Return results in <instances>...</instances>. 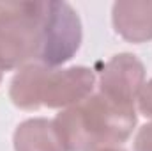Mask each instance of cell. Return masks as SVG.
Masks as SVG:
<instances>
[{
	"label": "cell",
	"instance_id": "1",
	"mask_svg": "<svg viewBox=\"0 0 152 151\" xmlns=\"http://www.w3.org/2000/svg\"><path fill=\"white\" fill-rule=\"evenodd\" d=\"M67 151H96L124 144L136 126V107H122L92 93L53 119Z\"/></svg>",
	"mask_w": 152,
	"mask_h": 151
},
{
	"label": "cell",
	"instance_id": "2",
	"mask_svg": "<svg viewBox=\"0 0 152 151\" xmlns=\"http://www.w3.org/2000/svg\"><path fill=\"white\" fill-rule=\"evenodd\" d=\"M96 87V73L87 66H23L11 80L9 98L21 110L69 109L87 100Z\"/></svg>",
	"mask_w": 152,
	"mask_h": 151
},
{
	"label": "cell",
	"instance_id": "3",
	"mask_svg": "<svg viewBox=\"0 0 152 151\" xmlns=\"http://www.w3.org/2000/svg\"><path fill=\"white\" fill-rule=\"evenodd\" d=\"M44 2H0V70H21L39 61Z\"/></svg>",
	"mask_w": 152,
	"mask_h": 151
},
{
	"label": "cell",
	"instance_id": "4",
	"mask_svg": "<svg viewBox=\"0 0 152 151\" xmlns=\"http://www.w3.org/2000/svg\"><path fill=\"white\" fill-rule=\"evenodd\" d=\"M81 20L67 2H44L42 44L37 64L58 68L69 62L81 46Z\"/></svg>",
	"mask_w": 152,
	"mask_h": 151
},
{
	"label": "cell",
	"instance_id": "5",
	"mask_svg": "<svg viewBox=\"0 0 152 151\" xmlns=\"http://www.w3.org/2000/svg\"><path fill=\"white\" fill-rule=\"evenodd\" d=\"M145 85V66L133 53H117L99 71L97 93L122 107H134Z\"/></svg>",
	"mask_w": 152,
	"mask_h": 151
},
{
	"label": "cell",
	"instance_id": "6",
	"mask_svg": "<svg viewBox=\"0 0 152 151\" xmlns=\"http://www.w3.org/2000/svg\"><path fill=\"white\" fill-rule=\"evenodd\" d=\"M115 32L129 43L152 41V0H120L112 9Z\"/></svg>",
	"mask_w": 152,
	"mask_h": 151
},
{
	"label": "cell",
	"instance_id": "7",
	"mask_svg": "<svg viewBox=\"0 0 152 151\" xmlns=\"http://www.w3.org/2000/svg\"><path fill=\"white\" fill-rule=\"evenodd\" d=\"M14 151H67L53 119L32 117L18 124L12 135Z\"/></svg>",
	"mask_w": 152,
	"mask_h": 151
},
{
	"label": "cell",
	"instance_id": "8",
	"mask_svg": "<svg viewBox=\"0 0 152 151\" xmlns=\"http://www.w3.org/2000/svg\"><path fill=\"white\" fill-rule=\"evenodd\" d=\"M134 151H152V123L143 124L134 137Z\"/></svg>",
	"mask_w": 152,
	"mask_h": 151
},
{
	"label": "cell",
	"instance_id": "9",
	"mask_svg": "<svg viewBox=\"0 0 152 151\" xmlns=\"http://www.w3.org/2000/svg\"><path fill=\"white\" fill-rule=\"evenodd\" d=\"M138 110L145 117L152 119V78L145 82L140 96H138Z\"/></svg>",
	"mask_w": 152,
	"mask_h": 151
},
{
	"label": "cell",
	"instance_id": "10",
	"mask_svg": "<svg viewBox=\"0 0 152 151\" xmlns=\"http://www.w3.org/2000/svg\"><path fill=\"white\" fill-rule=\"evenodd\" d=\"M96 151H126V150H122V148L115 146V148H103V150H96Z\"/></svg>",
	"mask_w": 152,
	"mask_h": 151
},
{
	"label": "cell",
	"instance_id": "11",
	"mask_svg": "<svg viewBox=\"0 0 152 151\" xmlns=\"http://www.w3.org/2000/svg\"><path fill=\"white\" fill-rule=\"evenodd\" d=\"M2 76H4V71H2V70H0V82H2Z\"/></svg>",
	"mask_w": 152,
	"mask_h": 151
}]
</instances>
